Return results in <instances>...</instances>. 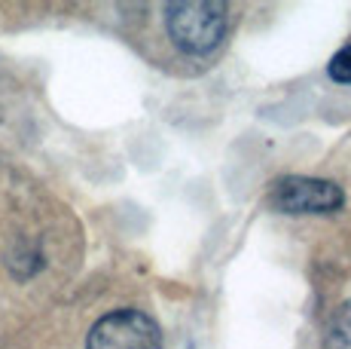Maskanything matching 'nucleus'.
<instances>
[{
    "mask_svg": "<svg viewBox=\"0 0 351 349\" xmlns=\"http://www.w3.org/2000/svg\"><path fill=\"white\" fill-rule=\"evenodd\" d=\"M153 62L174 74H199L220 58L232 34V6L220 0L153 6Z\"/></svg>",
    "mask_w": 351,
    "mask_h": 349,
    "instance_id": "f257e3e1",
    "label": "nucleus"
},
{
    "mask_svg": "<svg viewBox=\"0 0 351 349\" xmlns=\"http://www.w3.org/2000/svg\"><path fill=\"white\" fill-rule=\"evenodd\" d=\"M83 349H165L162 328L147 306L119 304L104 310L86 331Z\"/></svg>",
    "mask_w": 351,
    "mask_h": 349,
    "instance_id": "f03ea898",
    "label": "nucleus"
},
{
    "mask_svg": "<svg viewBox=\"0 0 351 349\" xmlns=\"http://www.w3.org/2000/svg\"><path fill=\"white\" fill-rule=\"evenodd\" d=\"M342 187L324 178L287 174L269 190V205L285 214H327L342 205Z\"/></svg>",
    "mask_w": 351,
    "mask_h": 349,
    "instance_id": "7ed1b4c3",
    "label": "nucleus"
},
{
    "mask_svg": "<svg viewBox=\"0 0 351 349\" xmlns=\"http://www.w3.org/2000/svg\"><path fill=\"white\" fill-rule=\"evenodd\" d=\"M324 349H351V300L339 306L324 334Z\"/></svg>",
    "mask_w": 351,
    "mask_h": 349,
    "instance_id": "20e7f679",
    "label": "nucleus"
},
{
    "mask_svg": "<svg viewBox=\"0 0 351 349\" xmlns=\"http://www.w3.org/2000/svg\"><path fill=\"white\" fill-rule=\"evenodd\" d=\"M327 71H330V77H333L336 83L351 86V43H348V46H342V49L336 52L333 58H330Z\"/></svg>",
    "mask_w": 351,
    "mask_h": 349,
    "instance_id": "39448f33",
    "label": "nucleus"
}]
</instances>
